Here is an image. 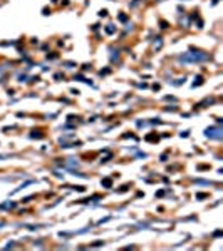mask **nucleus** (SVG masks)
Here are the masks:
<instances>
[{
    "label": "nucleus",
    "mask_w": 223,
    "mask_h": 251,
    "mask_svg": "<svg viewBox=\"0 0 223 251\" xmlns=\"http://www.w3.org/2000/svg\"><path fill=\"white\" fill-rule=\"evenodd\" d=\"M178 60L183 62V64H196V62H206L210 60V55L205 54V52H201V50H188V52H185V54L178 55Z\"/></svg>",
    "instance_id": "1"
},
{
    "label": "nucleus",
    "mask_w": 223,
    "mask_h": 251,
    "mask_svg": "<svg viewBox=\"0 0 223 251\" xmlns=\"http://www.w3.org/2000/svg\"><path fill=\"white\" fill-rule=\"evenodd\" d=\"M221 134H223V131H221V127H220V124H218V126H211V127L205 129V136L210 137V139L221 141V137H223Z\"/></svg>",
    "instance_id": "2"
},
{
    "label": "nucleus",
    "mask_w": 223,
    "mask_h": 251,
    "mask_svg": "<svg viewBox=\"0 0 223 251\" xmlns=\"http://www.w3.org/2000/svg\"><path fill=\"white\" fill-rule=\"evenodd\" d=\"M15 206H17V203H15V201H7V203H2V204H0V208H2V209H14Z\"/></svg>",
    "instance_id": "3"
},
{
    "label": "nucleus",
    "mask_w": 223,
    "mask_h": 251,
    "mask_svg": "<svg viewBox=\"0 0 223 251\" xmlns=\"http://www.w3.org/2000/svg\"><path fill=\"white\" fill-rule=\"evenodd\" d=\"M153 47H155L156 50L161 49V47H163V39H161V37H156V39H155V44H153Z\"/></svg>",
    "instance_id": "4"
},
{
    "label": "nucleus",
    "mask_w": 223,
    "mask_h": 251,
    "mask_svg": "<svg viewBox=\"0 0 223 251\" xmlns=\"http://www.w3.org/2000/svg\"><path fill=\"white\" fill-rule=\"evenodd\" d=\"M101 184L104 187H112V179H111V178H104V179L101 181Z\"/></svg>",
    "instance_id": "5"
},
{
    "label": "nucleus",
    "mask_w": 223,
    "mask_h": 251,
    "mask_svg": "<svg viewBox=\"0 0 223 251\" xmlns=\"http://www.w3.org/2000/svg\"><path fill=\"white\" fill-rule=\"evenodd\" d=\"M114 32H116V27H114V25H111V24H109V25H106V34L112 35Z\"/></svg>",
    "instance_id": "6"
},
{
    "label": "nucleus",
    "mask_w": 223,
    "mask_h": 251,
    "mask_svg": "<svg viewBox=\"0 0 223 251\" xmlns=\"http://www.w3.org/2000/svg\"><path fill=\"white\" fill-rule=\"evenodd\" d=\"M203 84V77L201 75H198V77H195V82H193V87H198Z\"/></svg>",
    "instance_id": "7"
},
{
    "label": "nucleus",
    "mask_w": 223,
    "mask_h": 251,
    "mask_svg": "<svg viewBox=\"0 0 223 251\" xmlns=\"http://www.w3.org/2000/svg\"><path fill=\"white\" fill-rule=\"evenodd\" d=\"M67 166H69V168H79V162H77L76 159H69Z\"/></svg>",
    "instance_id": "8"
},
{
    "label": "nucleus",
    "mask_w": 223,
    "mask_h": 251,
    "mask_svg": "<svg viewBox=\"0 0 223 251\" xmlns=\"http://www.w3.org/2000/svg\"><path fill=\"white\" fill-rule=\"evenodd\" d=\"M30 137H32V139H40V137H44V134H42V132H39V131H37V132L34 131V132L30 134Z\"/></svg>",
    "instance_id": "9"
},
{
    "label": "nucleus",
    "mask_w": 223,
    "mask_h": 251,
    "mask_svg": "<svg viewBox=\"0 0 223 251\" xmlns=\"http://www.w3.org/2000/svg\"><path fill=\"white\" fill-rule=\"evenodd\" d=\"M119 22H128V15L126 14H119Z\"/></svg>",
    "instance_id": "10"
},
{
    "label": "nucleus",
    "mask_w": 223,
    "mask_h": 251,
    "mask_svg": "<svg viewBox=\"0 0 223 251\" xmlns=\"http://www.w3.org/2000/svg\"><path fill=\"white\" fill-rule=\"evenodd\" d=\"M205 197H208V194H205V193H198L196 194V199H205Z\"/></svg>",
    "instance_id": "11"
},
{
    "label": "nucleus",
    "mask_w": 223,
    "mask_h": 251,
    "mask_svg": "<svg viewBox=\"0 0 223 251\" xmlns=\"http://www.w3.org/2000/svg\"><path fill=\"white\" fill-rule=\"evenodd\" d=\"M146 141H149V142H155V141H158V136H146Z\"/></svg>",
    "instance_id": "12"
},
{
    "label": "nucleus",
    "mask_w": 223,
    "mask_h": 251,
    "mask_svg": "<svg viewBox=\"0 0 223 251\" xmlns=\"http://www.w3.org/2000/svg\"><path fill=\"white\" fill-rule=\"evenodd\" d=\"M72 187H74L76 191H79V193H84V191H86V187L84 186H72Z\"/></svg>",
    "instance_id": "13"
},
{
    "label": "nucleus",
    "mask_w": 223,
    "mask_h": 251,
    "mask_svg": "<svg viewBox=\"0 0 223 251\" xmlns=\"http://www.w3.org/2000/svg\"><path fill=\"white\" fill-rule=\"evenodd\" d=\"M99 17H106V15H108V10H106V8H102V10H99Z\"/></svg>",
    "instance_id": "14"
},
{
    "label": "nucleus",
    "mask_w": 223,
    "mask_h": 251,
    "mask_svg": "<svg viewBox=\"0 0 223 251\" xmlns=\"http://www.w3.org/2000/svg\"><path fill=\"white\" fill-rule=\"evenodd\" d=\"M181 84H185V77L183 79H178L176 82H173V86H181Z\"/></svg>",
    "instance_id": "15"
},
{
    "label": "nucleus",
    "mask_w": 223,
    "mask_h": 251,
    "mask_svg": "<svg viewBox=\"0 0 223 251\" xmlns=\"http://www.w3.org/2000/svg\"><path fill=\"white\" fill-rule=\"evenodd\" d=\"M159 25H161V29H168V22H165V20L159 22Z\"/></svg>",
    "instance_id": "16"
},
{
    "label": "nucleus",
    "mask_w": 223,
    "mask_h": 251,
    "mask_svg": "<svg viewBox=\"0 0 223 251\" xmlns=\"http://www.w3.org/2000/svg\"><path fill=\"white\" fill-rule=\"evenodd\" d=\"M128 187H129V186H128V184H124V186H122L121 189L118 191V193H124V191H128Z\"/></svg>",
    "instance_id": "17"
},
{
    "label": "nucleus",
    "mask_w": 223,
    "mask_h": 251,
    "mask_svg": "<svg viewBox=\"0 0 223 251\" xmlns=\"http://www.w3.org/2000/svg\"><path fill=\"white\" fill-rule=\"evenodd\" d=\"M180 136H181V137H188V136H190V131H183Z\"/></svg>",
    "instance_id": "18"
},
{
    "label": "nucleus",
    "mask_w": 223,
    "mask_h": 251,
    "mask_svg": "<svg viewBox=\"0 0 223 251\" xmlns=\"http://www.w3.org/2000/svg\"><path fill=\"white\" fill-rule=\"evenodd\" d=\"M109 72H111V69H106V70H101L99 74H101V75H106V74H109Z\"/></svg>",
    "instance_id": "19"
},
{
    "label": "nucleus",
    "mask_w": 223,
    "mask_h": 251,
    "mask_svg": "<svg viewBox=\"0 0 223 251\" xmlns=\"http://www.w3.org/2000/svg\"><path fill=\"white\" fill-rule=\"evenodd\" d=\"M47 59H57V54H51V55H47Z\"/></svg>",
    "instance_id": "20"
},
{
    "label": "nucleus",
    "mask_w": 223,
    "mask_h": 251,
    "mask_svg": "<svg viewBox=\"0 0 223 251\" xmlns=\"http://www.w3.org/2000/svg\"><path fill=\"white\" fill-rule=\"evenodd\" d=\"M30 199H32V196H27V197H25V199L22 201V203H29V201H30Z\"/></svg>",
    "instance_id": "21"
},
{
    "label": "nucleus",
    "mask_w": 223,
    "mask_h": 251,
    "mask_svg": "<svg viewBox=\"0 0 223 251\" xmlns=\"http://www.w3.org/2000/svg\"><path fill=\"white\" fill-rule=\"evenodd\" d=\"M138 2H139V0H133V7H134V5L138 4Z\"/></svg>",
    "instance_id": "22"
},
{
    "label": "nucleus",
    "mask_w": 223,
    "mask_h": 251,
    "mask_svg": "<svg viewBox=\"0 0 223 251\" xmlns=\"http://www.w3.org/2000/svg\"><path fill=\"white\" fill-rule=\"evenodd\" d=\"M0 7H2V4H0Z\"/></svg>",
    "instance_id": "23"
}]
</instances>
